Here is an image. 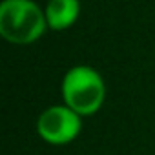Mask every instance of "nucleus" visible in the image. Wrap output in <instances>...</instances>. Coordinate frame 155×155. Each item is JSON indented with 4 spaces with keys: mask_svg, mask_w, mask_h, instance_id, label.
I'll return each mask as SVG.
<instances>
[{
    "mask_svg": "<svg viewBox=\"0 0 155 155\" xmlns=\"http://www.w3.org/2000/svg\"><path fill=\"white\" fill-rule=\"evenodd\" d=\"M46 26V15L31 0H4L0 6V35L13 44L38 40Z\"/></svg>",
    "mask_w": 155,
    "mask_h": 155,
    "instance_id": "obj_1",
    "label": "nucleus"
},
{
    "mask_svg": "<svg viewBox=\"0 0 155 155\" xmlns=\"http://www.w3.org/2000/svg\"><path fill=\"white\" fill-rule=\"evenodd\" d=\"M66 106L79 115H93L104 102L106 88L101 75L88 66L71 68L62 82Z\"/></svg>",
    "mask_w": 155,
    "mask_h": 155,
    "instance_id": "obj_2",
    "label": "nucleus"
},
{
    "mask_svg": "<svg viewBox=\"0 0 155 155\" xmlns=\"http://www.w3.org/2000/svg\"><path fill=\"white\" fill-rule=\"evenodd\" d=\"M37 131L49 144H68L81 131V115L68 106H51L38 117Z\"/></svg>",
    "mask_w": 155,
    "mask_h": 155,
    "instance_id": "obj_3",
    "label": "nucleus"
},
{
    "mask_svg": "<svg viewBox=\"0 0 155 155\" xmlns=\"http://www.w3.org/2000/svg\"><path fill=\"white\" fill-rule=\"evenodd\" d=\"M81 6L79 0H49L46 8V20L51 29H66L75 24Z\"/></svg>",
    "mask_w": 155,
    "mask_h": 155,
    "instance_id": "obj_4",
    "label": "nucleus"
}]
</instances>
